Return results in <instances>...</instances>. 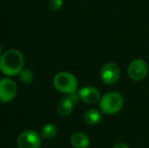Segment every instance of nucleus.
I'll list each match as a JSON object with an SVG mask.
<instances>
[{"instance_id":"f8f14e48","label":"nucleus","mask_w":149,"mask_h":148,"mask_svg":"<svg viewBox=\"0 0 149 148\" xmlns=\"http://www.w3.org/2000/svg\"><path fill=\"white\" fill-rule=\"evenodd\" d=\"M41 136L44 139H48V140H51V139L55 138L58 134V128L56 125L49 123V124H46L45 126L42 128L41 130Z\"/></svg>"},{"instance_id":"f03ea898","label":"nucleus","mask_w":149,"mask_h":148,"mask_svg":"<svg viewBox=\"0 0 149 148\" xmlns=\"http://www.w3.org/2000/svg\"><path fill=\"white\" fill-rule=\"evenodd\" d=\"M100 110L104 115H115L124 108L125 99L118 91H110L100 97Z\"/></svg>"},{"instance_id":"1a4fd4ad","label":"nucleus","mask_w":149,"mask_h":148,"mask_svg":"<svg viewBox=\"0 0 149 148\" xmlns=\"http://www.w3.org/2000/svg\"><path fill=\"white\" fill-rule=\"evenodd\" d=\"M76 106V104L70 99L68 94L63 97L62 99L58 101L57 104V112L60 116L62 117H68L73 112V108Z\"/></svg>"},{"instance_id":"4468645a","label":"nucleus","mask_w":149,"mask_h":148,"mask_svg":"<svg viewBox=\"0 0 149 148\" xmlns=\"http://www.w3.org/2000/svg\"><path fill=\"white\" fill-rule=\"evenodd\" d=\"M63 6V0H50L49 1V7L53 11H58L62 8Z\"/></svg>"},{"instance_id":"2eb2a0df","label":"nucleus","mask_w":149,"mask_h":148,"mask_svg":"<svg viewBox=\"0 0 149 148\" xmlns=\"http://www.w3.org/2000/svg\"><path fill=\"white\" fill-rule=\"evenodd\" d=\"M113 148H130L129 146H128L126 143H124V142H119V143H117V144H115L114 145V147Z\"/></svg>"},{"instance_id":"7ed1b4c3","label":"nucleus","mask_w":149,"mask_h":148,"mask_svg":"<svg viewBox=\"0 0 149 148\" xmlns=\"http://www.w3.org/2000/svg\"><path fill=\"white\" fill-rule=\"evenodd\" d=\"M53 85L59 92L71 94L77 91L78 80L74 74L67 71H61L54 76Z\"/></svg>"},{"instance_id":"6e6552de","label":"nucleus","mask_w":149,"mask_h":148,"mask_svg":"<svg viewBox=\"0 0 149 148\" xmlns=\"http://www.w3.org/2000/svg\"><path fill=\"white\" fill-rule=\"evenodd\" d=\"M77 94L79 97V99L87 105H95L100 103V91L94 86H84L81 87Z\"/></svg>"},{"instance_id":"9b49d317","label":"nucleus","mask_w":149,"mask_h":148,"mask_svg":"<svg viewBox=\"0 0 149 148\" xmlns=\"http://www.w3.org/2000/svg\"><path fill=\"white\" fill-rule=\"evenodd\" d=\"M83 120L89 126H96L102 121V112L97 109H89L83 114Z\"/></svg>"},{"instance_id":"0eeeda50","label":"nucleus","mask_w":149,"mask_h":148,"mask_svg":"<svg viewBox=\"0 0 149 148\" xmlns=\"http://www.w3.org/2000/svg\"><path fill=\"white\" fill-rule=\"evenodd\" d=\"M17 92V85L11 78L0 79V101L3 104L9 103L15 97Z\"/></svg>"},{"instance_id":"dca6fc26","label":"nucleus","mask_w":149,"mask_h":148,"mask_svg":"<svg viewBox=\"0 0 149 148\" xmlns=\"http://www.w3.org/2000/svg\"><path fill=\"white\" fill-rule=\"evenodd\" d=\"M2 55V47H1V44H0V57Z\"/></svg>"},{"instance_id":"423d86ee","label":"nucleus","mask_w":149,"mask_h":148,"mask_svg":"<svg viewBox=\"0 0 149 148\" xmlns=\"http://www.w3.org/2000/svg\"><path fill=\"white\" fill-rule=\"evenodd\" d=\"M41 134L35 130H26L17 137L18 148H40L42 144Z\"/></svg>"},{"instance_id":"f257e3e1","label":"nucleus","mask_w":149,"mask_h":148,"mask_svg":"<svg viewBox=\"0 0 149 148\" xmlns=\"http://www.w3.org/2000/svg\"><path fill=\"white\" fill-rule=\"evenodd\" d=\"M24 64V55L16 49H9L0 57V71L6 76H15L22 72Z\"/></svg>"},{"instance_id":"20e7f679","label":"nucleus","mask_w":149,"mask_h":148,"mask_svg":"<svg viewBox=\"0 0 149 148\" xmlns=\"http://www.w3.org/2000/svg\"><path fill=\"white\" fill-rule=\"evenodd\" d=\"M149 71L148 64L145 60L141 58H136L130 62L128 66V76L134 81H141L146 78Z\"/></svg>"},{"instance_id":"ddd939ff","label":"nucleus","mask_w":149,"mask_h":148,"mask_svg":"<svg viewBox=\"0 0 149 148\" xmlns=\"http://www.w3.org/2000/svg\"><path fill=\"white\" fill-rule=\"evenodd\" d=\"M18 78H19L20 82L24 83V84H30L33 81V73L30 69H22V72L18 74Z\"/></svg>"},{"instance_id":"9d476101","label":"nucleus","mask_w":149,"mask_h":148,"mask_svg":"<svg viewBox=\"0 0 149 148\" xmlns=\"http://www.w3.org/2000/svg\"><path fill=\"white\" fill-rule=\"evenodd\" d=\"M70 143L74 148H87L90 145V140L84 132L76 131L71 135Z\"/></svg>"},{"instance_id":"39448f33","label":"nucleus","mask_w":149,"mask_h":148,"mask_svg":"<svg viewBox=\"0 0 149 148\" xmlns=\"http://www.w3.org/2000/svg\"><path fill=\"white\" fill-rule=\"evenodd\" d=\"M120 75H121L120 67L118 64L114 63V62H107L100 68V80L107 85H113L118 82Z\"/></svg>"}]
</instances>
